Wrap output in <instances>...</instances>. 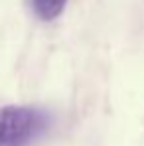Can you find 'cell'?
Returning <instances> with one entry per match:
<instances>
[{"mask_svg": "<svg viewBox=\"0 0 144 146\" xmlns=\"http://www.w3.org/2000/svg\"><path fill=\"white\" fill-rule=\"evenodd\" d=\"M53 124L49 111L34 105L0 107V146H34Z\"/></svg>", "mask_w": 144, "mask_h": 146, "instance_id": "obj_1", "label": "cell"}, {"mask_svg": "<svg viewBox=\"0 0 144 146\" xmlns=\"http://www.w3.org/2000/svg\"><path fill=\"white\" fill-rule=\"evenodd\" d=\"M30 4H32L34 14L42 22H53L63 14L67 0H30Z\"/></svg>", "mask_w": 144, "mask_h": 146, "instance_id": "obj_2", "label": "cell"}]
</instances>
